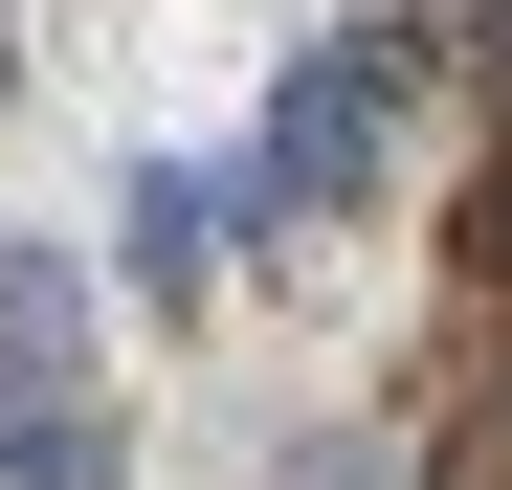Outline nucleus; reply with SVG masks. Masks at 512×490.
Instances as JSON below:
<instances>
[{"label": "nucleus", "mask_w": 512, "mask_h": 490, "mask_svg": "<svg viewBox=\"0 0 512 490\" xmlns=\"http://www.w3.org/2000/svg\"><path fill=\"white\" fill-rule=\"evenodd\" d=\"M67 335H90V268H45V245H0V401H23Z\"/></svg>", "instance_id": "obj_2"}, {"label": "nucleus", "mask_w": 512, "mask_h": 490, "mask_svg": "<svg viewBox=\"0 0 512 490\" xmlns=\"http://www.w3.org/2000/svg\"><path fill=\"white\" fill-rule=\"evenodd\" d=\"M446 268H468V290H512V156H468V223H446Z\"/></svg>", "instance_id": "obj_6"}, {"label": "nucleus", "mask_w": 512, "mask_h": 490, "mask_svg": "<svg viewBox=\"0 0 512 490\" xmlns=\"http://www.w3.org/2000/svg\"><path fill=\"white\" fill-rule=\"evenodd\" d=\"M0 468H23V490H112V424H90V401H23Z\"/></svg>", "instance_id": "obj_5"}, {"label": "nucleus", "mask_w": 512, "mask_h": 490, "mask_svg": "<svg viewBox=\"0 0 512 490\" xmlns=\"http://www.w3.org/2000/svg\"><path fill=\"white\" fill-rule=\"evenodd\" d=\"M201 223H223L201 179H134V290H156V312H201Z\"/></svg>", "instance_id": "obj_4"}, {"label": "nucleus", "mask_w": 512, "mask_h": 490, "mask_svg": "<svg viewBox=\"0 0 512 490\" xmlns=\"http://www.w3.org/2000/svg\"><path fill=\"white\" fill-rule=\"evenodd\" d=\"M401 90H423V23H334V45H290V90H268V223H357Z\"/></svg>", "instance_id": "obj_1"}, {"label": "nucleus", "mask_w": 512, "mask_h": 490, "mask_svg": "<svg viewBox=\"0 0 512 490\" xmlns=\"http://www.w3.org/2000/svg\"><path fill=\"white\" fill-rule=\"evenodd\" d=\"M423 490H512V379L446 357V424H423Z\"/></svg>", "instance_id": "obj_3"}]
</instances>
